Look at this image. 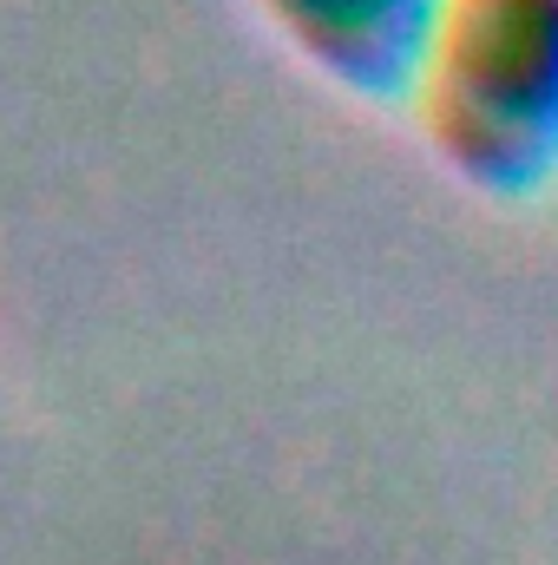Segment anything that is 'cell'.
I'll list each match as a JSON object with an SVG mask.
<instances>
[{
    "label": "cell",
    "instance_id": "1",
    "mask_svg": "<svg viewBox=\"0 0 558 565\" xmlns=\"http://www.w3.org/2000/svg\"><path fill=\"white\" fill-rule=\"evenodd\" d=\"M401 99L460 184L539 191L558 178V0H433Z\"/></svg>",
    "mask_w": 558,
    "mask_h": 565
},
{
    "label": "cell",
    "instance_id": "2",
    "mask_svg": "<svg viewBox=\"0 0 558 565\" xmlns=\"http://www.w3.org/2000/svg\"><path fill=\"white\" fill-rule=\"evenodd\" d=\"M282 40L355 93H401L433 0H257Z\"/></svg>",
    "mask_w": 558,
    "mask_h": 565
}]
</instances>
